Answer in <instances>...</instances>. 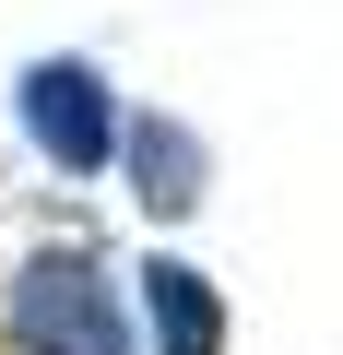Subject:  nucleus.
Listing matches in <instances>:
<instances>
[{
    "mask_svg": "<svg viewBox=\"0 0 343 355\" xmlns=\"http://www.w3.org/2000/svg\"><path fill=\"white\" fill-rule=\"evenodd\" d=\"M130 284H142V331H154V355H225V296H213L202 261H166V249H154Z\"/></svg>",
    "mask_w": 343,
    "mask_h": 355,
    "instance_id": "4",
    "label": "nucleus"
},
{
    "mask_svg": "<svg viewBox=\"0 0 343 355\" xmlns=\"http://www.w3.org/2000/svg\"><path fill=\"white\" fill-rule=\"evenodd\" d=\"M12 355H130V308L95 249H36L12 272Z\"/></svg>",
    "mask_w": 343,
    "mask_h": 355,
    "instance_id": "1",
    "label": "nucleus"
},
{
    "mask_svg": "<svg viewBox=\"0 0 343 355\" xmlns=\"http://www.w3.org/2000/svg\"><path fill=\"white\" fill-rule=\"evenodd\" d=\"M12 107H24V142H36L60 178L118 166V95H107L95 60H36V71L12 83Z\"/></svg>",
    "mask_w": 343,
    "mask_h": 355,
    "instance_id": "2",
    "label": "nucleus"
},
{
    "mask_svg": "<svg viewBox=\"0 0 343 355\" xmlns=\"http://www.w3.org/2000/svg\"><path fill=\"white\" fill-rule=\"evenodd\" d=\"M118 166H130V202H142L154 225L202 214V190H213V154H202L190 119H118Z\"/></svg>",
    "mask_w": 343,
    "mask_h": 355,
    "instance_id": "3",
    "label": "nucleus"
}]
</instances>
